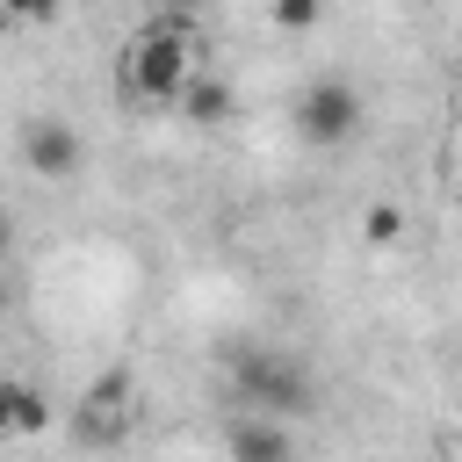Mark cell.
<instances>
[{"label": "cell", "instance_id": "cell-1", "mask_svg": "<svg viewBox=\"0 0 462 462\" xmlns=\"http://www.w3.org/2000/svg\"><path fill=\"white\" fill-rule=\"evenodd\" d=\"M116 79H123L130 101H144V108H173V101L202 79V43H195V29L173 22V14H159L152 29H137V36L123 43Z\"/></svg>", "mask_w": 462, "mask_h": 462}, {"label": "cell", "instance_id": "cell-2", "mask_svg": "<svg viewBox=\"0 0 462 462\" xmlns=\"http://www.w3.org/2000/svg\"><path fill=\"white\" fill-rule=\"evenodd\" d=\"M231 383H238L245 411H267V419H303V411H318L310 368L289 361V354H274V346H245V354L231 361Z\"/></svg>", "mask_w": 462, "mask_h": 462}, {"label": "cell", "instance_id": "cell-3", "mask_svg": "<svg viewBox=\"0 0 462 462\" xmlns=\"http://www.w3.org/2000/svg\"><path fill=\"white\" fill-rule=\"evenodd\" d=\"M361 116H368V101H361V87L354 79H310L303 94H296V137L303 144H318V152H332V144H354L361 137Z\"/></svg>", "mask_w": 462, "mask_h": 462}, {"label": "cell", "instance_id": "cell-4", "mask_svg": "<svg viewBox=\"0 0 462 462\" xmlns=\"http://www.w3.org/2000/svg\"><path fill=\"white\" fill-rule=\"evenodd\" d=\"M79 159H87V144H79V130L65 116H29L22 123V166L36 180H72Z\"/></svg>", "mask_w": 462, "mask_h": 462}, {"label": "cell", "instance_id": "cell-5", "mask_svg": "<svg viewBox=\"0 0 462 462\" xmlns=\"http://www.w3.org/2000/svg\"><path fill=\"white\" fill-rule=\"evenodd\" d=\"M72 433H79L87 448H116V440L130 433V383H123V375H101V383L87 390V404L72 411Z\"/></svg>", "mask_w": 462, "mask_h": 462}, {"label": "cell", "instance_id": "cell-6", "mask_svg": "<svg viewBox=\"0 0 462 462\" xmlns=\"http://www.w3.org/2000/svg\"><path fill=\"white\" fill-rule=\"evenodd\" d=\"M224 455H231V462H296V433H289V419L238 411V419L224 426Z\"/></svg>", "mask_w": 462, "mask_h": 462}, {"label": "cell", "instance_id": "cell-7", "mask_svg": "<svg viewBox=\"0 0 462 462\" xmlns=\"http://www.w3.org/2000/svg\"><path fill=\"white\" fill-rule=\"evenodd\" d=\"M43 426H51V397L0 375V433H43Z\"/></svg>", "mask_w": 462, "mask_h": 462}, {"label": "cell", "instance_id": "cell-8", "mask_svg": "<svg viewBox=\"0 0 462 462\" xmlns=\"http://www.w3.org/2000/svg\"><path fill=\"white\" fill-rule=\"evenodd\" d=\"M173 108H180V116H188L195 130H217L224 116H238V94H231L224 79H209V72H202V79H195V87H188V94H180Z\"/></svg>", "mask_w": 462, "mask_h": 462}, {"label": "cell", "instance_id": "cell-9", "mask_svg": "<svg viewBox=\"0 0 462 462\" xmlns=\"http://www.w3.org/2000/svg\"><path fill=\"white\" fill-rule=\"evenodd\" d=\"M361 231H368V245H397V238H404V209H397V202H375V209L361 217Z\"/></svg>", "mask_w": 462, "mask_h": 462}, {"label": "cell", "instance_id": "cell-10", "mask_svg": "<svg viewBox=\"0 0 462 462\" xmlns=\"http://www.w3.org/2000/svg\"><path fill=\"white\" fill-rule=\"evenodd\" d=\"M318 22V0H274V29H310Z\"/></svg>", "mask_w": 462, "mask_h": 462}, {"label": "cell", "instance_id": "cell-11", "mask_svg": "<svg viewBox=\"0 0 462 462\" xmlns=\"http://www.w3.org/2000/svg\"><path fill=\"white\" fill-rule=\"evenodd\" d=\"M58 7L65 0H0V14H14V22H58Z\"/></svg>", "mask_w": 462, "mask_h": 462}, {"label": "cell", "instance_id": "cell-12", "mask_svg": "<svg viewBox=\"0 0 462 462\" xmlns=\"http://www.w3.org/2000/svg\"><path fill=\"white\" fill-rule=\"evenodd\" d=\"M7 303H14V282H7V267H0V318H7Z\"/></svg>", "mask_w": 462, "mask_h": 462}, {"label": "cell", "instance_id": "cell-13", "mask_svg": "<svg viewBox=\"0 0 462 462\" xmlns=\"http://www.w3.org/2000/svg\"><path fill=\"white\" fill-rule=\"evenodd\" d=\"M7 245H14V231H7V217H0V267H7Z\"/></svg>", "mask_w": 462, "mask_h": 462}, {"label": "cell", "instance_id": "cell-14", "mask_svg": "<svg viewBox=\"0 0 462 462\" xmlns=\"http://www.w3.org/2000/svg\"><path fill=\"white\" fill-rule=\"evenodd\" d=\"M166 7H195V0H166Z\"/></svg>", "mask_w": 462, "mask_h": 462}]
</instances>
